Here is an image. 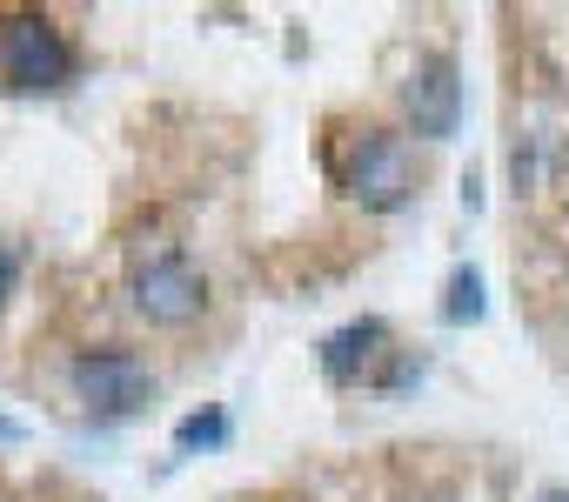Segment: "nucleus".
Instances as JSON below:
<instances>
[{"mask_svg":"<svg viewBox=\"0 0 569 502\" xmlns=\"http://www.w3.org/2000/svg\"><path fill=\"white\" fill-rule=\"evenodd\" d=\"M389 329L382 322H342L329 342H322V375L336 389H356V382H376V369L389 362Z\"/></svg>","mask_w":569,"mask_h":502,"instance_id":"6","label":"nucleus"},{"mask_svg":"<svg viewBox=\"0 0 569 502\" xmlns=\"http://www.w3.org/2000/svg\"><path fill=\"white\" fill-rule=\"evenodd\" d=\"M14 282H21V255L8 241H0V309H8V295H14Z\"/></svg>","mask_w":569,"mask_h":502,"instance_id":"9","label":"nucleus"},{"mask_svg":"<svg viewBox=\"0 0 569 502\" xmlns=\"http://www.w3.org/2000/svg\"><path fill=\"white\" fill-rule=\"evenodd\" d=\"M221 435H228V415L208 409V415H188V422L174 429V449H208V442H221Z\"/></svg>","mask_w":569,"mask_h":502,"instance_id":"8","label":"nucleus"},{"mask_svg":"<svg viewBox=\"0 0 569 502\" xmlns=\"http://www.w3.org/2000/svg\"><path fill=\"white\" fill-rule=\"evenodd\" d=\"M329 174L369 214H389V208H402L416 194V154L389 128H356V134L329 141Z\"/></svg>","mask_w":569,"mask_h":502,"instance_id":"1","label":"nucleus"},{"mask_svg":"<svg viewBox=\"0 0 569 502\" xmlns=\"http://www.w3.org/2000/svg\"><path fill=\"white\" fill-rule=\"evenodd\" d=\"M21 435H28V429H21L14 415H0V442H21Z\"/></svg>","mask_w":569,"mask_h":502,"instance_id":"10","label":"nucleus"},{"mask_svg":"<svg viewBox=\"0 0 569 502\" xmlns=\"http://www.w3.org/2000/svg\"><path fill=\"white\" fill-rule=\"evenodd\" d=\"M68 389H74V402L88 409V415H101V422H128V415H141L148 402H154V369L134 355V349H81L74 362H68Z\"/></svg>","mask_w":569,"mask_h":502,"instance_id":"2","label":"nucleus"},{"mask_svg":"<svg viewBox=\"0 0 569 502\" xmlns=\"http://www.w3.org/2000/svg\"><path fill=\"white\" fill-rule=\"evenodd\" d=\"M402 114L422 141H449L462 128V68L449 54H422L402 81Z\"/></svg>","mask_w":569,"mask_h":502,"instance_id":"5","label":"nucleus"},{"mask_svg":"<svg viewBox=\"0 0 569 502\" xmlns=\"http://www.w3.org/2000/svg\"><path fill=\"white\" fill-rule=\"evenodd\" d=\"M128 309H134L148 329H188V322L208 309V282H201V269L181 255V248H161V255L134 262V275H128Z\"/></svg>","mask_w":569,"mask_h":502,"instance_id":"3","label":"nucleus"},{"mask_svg":"<svg viewBox=\"0 0 569 502\" xmlns=\"http://www.w3.org/2000/svg\"><path fill=\"white\" fill-rule=\"evenodd\" d=\"M0 81L14 88H68L74 81V48L48 14H14L0 21Z\"/></svg>","mask_w":569,"mask_h":502,"instance_id":"4","label":"nucleus"},{"mask_svg":"<svg viewBox=\"0 0 569 502\" xmlns=\"http://www.w3.org/2000/svg\"><path fill=\"white\" fill-rule=\"evenodd\" d=\"M536 502H569V489H542V495H536Z\"/></svg>","mask_w":569,"mask_h":502,"instance_id":"11","label":"nucleus"},{"mask_svg":"<svg viewBox=\"0 0 569 502\" xmlns=\"http://www.w3.org/2000/svg\"><path fill=\"white\" fill-rule=\"evenodd\" d=\"M476 315H482V275L456 269V282H449V322H476Z\"/></svg>","mask_w":569,"mask_h":502,"instance_id":"7","label":"nucleus"}]
</instances>
